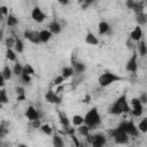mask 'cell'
<instances>
[{
  "label": "cell",
  "mask_w": 147,
  "mask_h": 147,
  "mask_svg": "<svg viewBox=\"0 0 147 147\" xmlns=\"http://www.w3.org/2000/svg\"><path fill=\"white\" fill-rule=\"evenodd\" d=\"M130 111H131V108L129 106L126 94H122L113 103V106L109 109V113L111 115H122V114H126V113H130Z\"/></svg>",
  "instance_id": "obj_1"
},
{
  "label": "cell",
  "mask_w": 147,
  "mask_h": 147,
  "mask_svg": "<svg viewBox=\"0 0 147 147\" xmlns=\"http://www.w3.org/2000/svg\"><path fill=\"white\" fill-rule=\"evenodd\" d=\"M100 123H101V116H100L98 109L95 107H93L84 116V124L87 125L90 129H92V127L98 126Z\"/></svg>",
  "instance_id": "obj_2"
},
{
  "label": "cell",
  "mask_w": 147,
  "mask_h": 147,
  "mask_svg": "<svg viewBox=\"0 0 147 147\" xmlns=\"http://www.w3.org/2000/svg\"><path fill=\"white\" fill-rule=\"evenodd\" d=\"M119 80H123V78H122L121 76H118V75H116V74H114V72H109V71L102 74V75L98 78V83H99V85L102 86V87L109 86V85H111L113 83H116V82H119Z\"/></svg>",
  "instance_id": "obj_3"
},
{
  "label": "cell",
  "mask_w": 147,
  "mask_h": 147,
  "mask_svg": "<svg viewBox=\"0 0 147 147\" xmlns=\"http://www.w3.org/2000/svg\"><path fill=\"white\" fill-rule=\"evenodd\" d=\"M110 133H111V137H113V139H114V141L116 144H118V145H125V144L129 142V134L121 126H117Z\"/></svg>",
  "instance_id": "obj_4"
},
{
  "label": "cell",
  "mask_w": 147,
  "mask_h": 147,
  "mask_svg": "<svg viewBox=\"0 0 147 147\" xmlns=\"http://www.w3.org/2000/svg\"><path fill=\"white\" fill-rule=\"evenodd\" d=\"M119 126L129 134V137H137L139 134V130L138 126L134 125L133 121H124L119 124Z\"/></svg>",
  "instance_id": "obj_5"
},
{
  "label": "cell",
  "mask_w": 147,
  "mask_h": 147,
  "mask_svg": "<svg viewBox=\"0 0 147 147\" xmlns=\"http://www.w3.org/2000/svg\"><path fill=\"white\" fill-rule=\"evenodd\" d=\"M125 69H126V71H130L132 74L137 72V70H138V54H137V51H133L131 57L126 62Z\"/></svg>",
  "instance_id": "obj_6"
},
{
  "label": "cell",
  "mask_w": 147,
  "mask_h": 147,
  "mask_svg": "<svg viewBox=\"0 0 147 147\" xmlns=\"http://www.w3.org/2000/svg\"><path fill=\"white\" fill-rule=\"evenodd\" d=\"M131 106H132V108H131V111H130V113H131L134 117H139V116L142 115V113H144V106H142V103L139 101L138 98H133V99L131 100Z\"/></svg>",
  "instance_id": "obj_7"
},
{
  "label": "cell",
  "mask_w": 147,
  "mask_h": 147,
  "mask_svg": "<svg viewBox=\"0 0 147 147\" xmlns=\"http://www.w3.org/2000/svg\"><path fill=\"white\" fill-rule=\"evenodd\" d=\"M31 17L37 23H42L45 21V18H46V15L39 7H34L32 9V11H31Z\"/></svg>",
  "instance_id": "obj_8"
},
{
  "label": "cell",
  "mask_w": 147,
  "mask_h": 147,
  "mask_svg": "<svg viewBox=\"0 0 147 147\" xmlns=\"http://www.w3.org/2000/svg\"><path fill=\"white\" fill-rule=\"evenodd\" d=\"M45 99L47 102L49 103H53V105H59L61 102V98L57 95V93L53 90H48L45 94Z\"/></svg>",
  "instance_id": "obj_9"
},
{
  "label": "cell",
  "mask_w": 147,
  "mask_h": 147,
  "mask_svg": "<svg viewBox=\"0 0 147 147\" xmlns=\"http://www.w3.org/2000/svg\"><path fill=\"white\" fill-rule=\"evenodd\" d=\"M24 38L31 41L32 44H39L40 38H39V32L32 31V30H25L24 31Z\"/></svg>",
  "instance_id": "obj_10"
},
{
  "label": "cell",
  "mask_w": 147,
  "mask_h": 147,
  "mask_svg": "<svg viewBox=\"0 0 147 147\" xmlns=\"http://www.w3.org/2000/svg\"><path fill=\"white\" fill-rule=\"evenodd\" d=\"M25 117L30 121V122H33V121H37L39 119V111L33 107V106H29L25 110Z\"/></svg>",
  "instance_id": "obj_11"
},
{
  "label": "cell",
  "mask_w": 147,
  "mask_h": 147,
  "mask_svg": "<svg viewBox=\"0 0 147 147\" xmlns=\"http://www.w3.org/2000/svg\"><path fill=\"white\" fill-rule=\"evenodd\" d=\"M126 6H127L129 9H132V10L136 11L137 14L144 11V3H142V2L133 1V0H129V1H126Z\"/></svg>",
  "instance_id": "obj_12"
},
{
  "label": "cell",
  "mask_w": 147,
  "mask_h": 147,
  "mask_svg": "<svg viewBox=\"0 0 147 147\" xmlns=\"http://www.w3.org/2000/svg\"><path fill=\"white\" fill-rule=\"evenodd\" d=\"M130 39L133 41H138V42L142 39V30H141L140 25L134 26V29L130 32Z\"/></svg>",
  "instance_id": "obj_13"
},
{
  "label": "cell",
  "mask_w": 147,
  "mask_h": 147,
  "mask_svg": "<svg viewBox=\"0 0 147 147\" xmlns=\"http://www.w3.org/2000/svg\"><path fill=\"white\" fill-rule=\"evenodd\" d=\"M107 140H106V137L102 136V134H94V140L93 142L91 144L92 147H105Z\"/></svg>",
  "instance_id": "obj_14"
},
{
  "label": "cell",
  "mask_w": 147,
  "mask_h": 147,
  "mask_svg": "<svg viewBox=\"0 0 147 147\" xmlns=\"http://www.w3.org/2000/svg\"><path fill=\"white\" fill-rule=\"evenodd\" d=\"M71 67L74 68V70H75L76 74H83L86 70V65L83 62L77 61V60H74V59H72V62H71Z\"/></svg>",
  "instance_id": "obj_15"
},
{
  "label": "cell",
  "mask_w": 147,
  "mask_h": 147,
  "mask_svg": "<svg viewBox=\"0 0 147 147\" xmlns=\"http://www.w3.org/2000/svg\"><path fill=\"white\" fill-rule=\"evenodd\" d=\"M85 42H86L87 45L96 46V45L99 44V40H98V38H96L91 31H88V32L86 33V37H85Z\"/></svg>",
  "instance_id": "obj_16"
},
{
  "label": "cell",
  "mask_w": 147,
  "mask_h": 147,
  "mask_svg": "<svg viewBox=\"0 0 147 147\" xmlns=\"http://www.w3.org/2000/svg\"><path fill=\"white\" fill-rule=\"evenodd\" d=\"M48 30L52 32V34H57L61 32V25L57 21H52L48 25Z\"/></svg>",
  "instance_id": "obj_17"
},
{
  "label": "cell",
  "mask_w": 147,
  "mask_h": 147,
  "mask_svg": "<svg viewBox=\"0 0 147 147\" xmlns=\"http://www.w3.org/2000/svg\"><path fill=\"white\" fill-rule=\"evenodd\" d=\"M98 31H99V34H106V33H109L110 31V26L107 22H100L99 25H98Z\"/></svg>",
  "instance_id": "obj_18"
},
{
  "label": "cell",
  "mask_w": 147,
  "mask_h": 147,
  "mask_svg": "<svg viewBox=\"0 0 147 147\" xmlns=\"http://www.w3.org/2000/svg\"><path fill=\"white\" fill-rule=\"evenodd\" d=\"M39 38H40V42H47L52 38V32L49 30H41L39 32Z\"/></svg>",
  "instance_id": "obj_19"
},
{
  "label": "cell",
  "mask_w": 147,
  "mask_h": 147,
  "mask_svg": "<svg viewBox=\"0 0 147 147\" xmlns=\"http://www.w3.org/2000/svg\"><path fill=\"white\" fill-rule=\"evenodd\" d=\"M1 76L5 78V80H9L13 76V69H10V67L7 64L3 67L2 71H1Z\"/></svg>",
  "instance_id": "obj_20"
},
{
  "label": "cell",
  "mask_w": 147,
  "mask_h": 147,
  "mask_svg": "<svg viewBox=\"0 0 147 147\" xmlns=\"http://www.w3.org/2000/svg\"><path fill=\"white\" fill-rule=\"evenodd\" d=\"M6 24L9 26V28H14L18 24V20L13 15V14H9L7 17H6Z\"/></svg>",
  "instance_id": "obj_21"
},
{
  "label": "cell",
  "mask_w": 147,
  "mask_h": 147,
  "mask_svg": "<svg viewBox=\"0 0 147 147\" xmlns=\"http://www.w3.org/2000/svg\"><path fill=\"white\" fill-rule=\"evenodd\" d=\"M9 131V123L6 122V121H1V124H0V137L3 138Z\"/></svg>",
  "instance_id": "obj_22"
},
{
  "label": "cell",
  "mask_w": 147,
  "mask_h": 147,
  "mask_svg": "<svg viewBox=\"0 0 147 147\" xmlns=\"http://www.w3.org/2000/svg\"><path fill=\"white\" fill-rule=\"evenodd\" d=\"M138 53H139L141 56L147 55V45H146V42H145L144 39H141V40L139 41V44H138Z\"/></svg>",
  "instance_id": "obj_23"
},
{
  "label": "cell",
  "mask_w": 147,
  "mask_h": 147,
  "mask_svg": "<svg viewBox=\"0 0 147 147\" xmlns=\"http://www.w3.org/2000/svg\"><path fill=\"white\" fill-rule=\"evenodd\" d=\"M59 119H60V123L64 126V129H68L69 127V125H70V122H69V119H68V117H67V115L65 114H63V113H59Z\"/></svg>",
  "instance_id": "obj_24"
},
{
  "label": "cell",
  "mask_w": 147,
  "mask_h": 147,
  "mask_svg": "<svg viewBox=\"0 0 147 147\" xmlns=\"http://www.w3.org/2000/svg\"><path fill=\"white\" fill-rule=\"evenodd\" d=\"M74 72H75V70H74L72 67H65V68L62 69V74H61V75L63 76L64 79H67V78L71 77V76L74 75Z\"/></svg>",
  "instance_id": "obj_25"
},
{
  "label": "cell",
  "mask_w": 147,
  "mask_h": 147,
  "mask_svg": "<svg viewBox=\"0 0 147 147\" xmlns=\"http://www.w3.org/2000/svg\"><path fill=\"white\" fill-rule=\"evenodd\" d=\"M71 123L75 126H80V125L84 124V117L80 116V115H74V117L71 119Z\"/></svg>",
  "instance_id": "obj_26"
},
{
  "label": "cell",
  "mask_w": 147,
  "mask_h": 147,
  "mask_svg": "<svg viewBox=\"0 0 147 147\" xmlns=\"http://www.w3.org/2000/svg\"><path fill=\"white\" fill-rule=\"evenodd\" d=\"M13 74L16 75V76H20V77L23 74V65L20 62H15L14 68H13Z\"/></svg>",
  "instance_id": "obj_27"
},
{
  "label": "cell",
  "mask_w": 147,
  "mask_h": 147,
  "mask_svg": "<svg viewBox=\"0 0 147 147\" xmlns=\"http://www.w3.org/2000/svg\"><path fill=\"white\" fill-rule=\"evenodd\" d=\"M53 146H54V147H63V146H64L63 139H62L59 134H55V136L53 137Z\"/></svg>",
  "instance_id": "obj_28"
},
{
  "label": "cell",
  "mask_w": 147,
  "mask_h": 147,
  "mask_svg": "<svg viewBox=\"0 0 147 147\" xmlns=\"http://www.w3.org/2000/svg\"><path fill=\"white\" fill-rule=\"evenodd\" d=\"M6 57H7V60H9L11 62H17V60H16V52L14 49H7L6 51Z\"/></svg>",
  "instance_id": "obj_29"
},
{
  "label": "cell",
  "mask_w": 147,
  "mask_h": 147,
  "mask_svg": "<svg viewBox=\"0 0 147 147\" xmlns=\"http://www.w3.org/2000/svg\"><path fill=\"white\" fill-rule=\"evenodd\" d=\"M136 20H137L138 24H140V25H144V24H146V23H147V16H146V14H145L144 11H142V13L137 14Z\"/></svg>",
  "instance_id": "obj_30"
},
{
  "label": "cell",
  "mask_w": 147,
  "mask_h": 147,
  "mask_svg": "<svg viewBox=\"0 0 147 147\" xmlns=\"http://www.w3.org/2000/svg\"><path fill=\"white\" fill-rule=\"evenodd\" d=\"M138 130H139V132H142V133L147 132V117H145L140 121V123L138 124Z\"/></svg>",
  "instance_id": "obj_31"
},
{
  "label": "cell",
  "mask_w": 147,
  "mask_h": 147,
  "mask_svg": "<svg viewBox=\"0 0 147 147\" xmlns=\"http://www.w3.org/2000/svg\"><path fill=\"white\" fill-rule=\"evenodd\" d=\"M15 42H16V39H14V38H11V37H7L6 40H5V45H6L7 49H14Z\"/></svg>",
  "instance_id": "obj_32"
},
{
  "label": "cell",
  "mask_w": 147,
  "mask_h": 147,
  "mask_svg": "<svg viewBox=\"0 0 147 147\" xmlns=\"http://www.w3.org/2000/svg\"><path fill=\"white\" fill-rule=\"evenodd\" d=\"M90 130H91V129H90L87 125H85V124L78 126V132H79V134H82V136H84V137H87V136L90 134Z\"/></svg>",
  "instance_id": "obj_33"
},
{
  "label": "cell",
  "mask_w": 147,
  "mask_h": 147,
  "mask_svg": "<svg viewBox=\"0 0 147 147\" xmlns=\"http://www.w3.org/2000/svg\"><path fill=\"white\" fill-rule=\"evenodd\" d=\"M24 49V45H23V41L21 39H16V42H15V47H14V51L16 53H22Z\"/></svg>",
  "instance_id": "obj_34"
},
{
  "label": "cell",
  "mask_w": 147,
  "mask_h": 147,
  "mask_svg": "<svg viewBox=\"0 0 147 147\" xmlns=\"http://www.w3.org/2000/svg\"><path fill=\"white\" fill-rule=\"evenodd\" d=\"M8 101H9V99L7 96V93H6L5 88H2L0 91V103L1 105H6V103H8Z\"/></svg>",
  "instance_id": "obj_35"
},
{
  "label": "cell",
  "mask_w": 147,
  "mask_h": 147,
  "mask_svg": "<svg viewBox=\"0 0 147 147\" xmlns=\"http://www.w3.org/2000/svg\"><path fill=\"white\" fill-rule=\"evenodd\" d=\"M40 130H41L42 133H45L46 136H51V134L53 133V129H52L51 125H48V124H42V125L40 126Z\"/></svg>",
  "instance_id": "obj_36"
},
{
  "label": "cell",
  "mask_w": 147,
  "mask_h": 147,
  "mask_svg": "<svg viewBox=\"0 0 147 147\" xmlns=\"http://www.w3.org/2000/svg\"><path fill=\"white\" fill-rule=\"evenodd\" d=\"M23 74H26V75H34V69L32 68L31 64H25L23 65Z\"/></svg>",
  "instance_id": "obj_37"
},
{
  "label": "cell",
  "mask_w": 147,
  "mask_h": 147,
  "mask_svg": "<svg viewBox=\"0 0 147 147\" xmlns=\"http://www.w3.org/2000/svg\"><path fill=\"white\" fill-rule=\"evenodd\" d=\"M64 78H63V76L62 75H60V76H56L55 77V79L53 80V85H55V86H61L63 83H64Z\"/></svg>",
  "instance_id": "obj_38"
},
{
  "label": "cell",
  "mask_w": 147,
  "mask_h": 147,
  "mask_svg": "<svg viewBox=\"0 0 147 147\" xmlns=\"http://www.w3.org/2000/svg\"><path fill=\"white\" fill-rule=\"evenodd\" d=\"M138 99H139V101L142 103V106H144V105H147V93H145V92L141 93Z\"/></svg>",
  "instance_id": "obj_39"
},
{
  "label": "cell",
  "mask_w": 147,
  "mask_h": 147,
  "mask_svg": "<svg viewBox=\"0 0 147 147\" xmlns=\"http://www.w3.org/2000/svg\"><path fill=\"white\" fill-rule=\"evenodd\" d=\"M21 79H22L24 83L28 84V83L31 82V76H30V75H26V74H22V75H21Z\"/></svg>",
  "instance_id": "obj_40"
},
{
  "label": "cell",
  "mask_w": 147,
  "mask_h": 147,
  "mask_svg": "<svg viewBox=\"0 0 147 147\" xmlns=\"http://www.w3.org/2000/svg\"><path fill=\"white\" fill-rule=\"evenodd\" d=\"M0 11H1V15H2V16H6V17H7V16L9 15L8 8H7L6 6H1V7H0Z\"/></svg>",
  "instance_id": "obj_41"
},
{
  "label": "cell",
  "mask_w": 147,
  "mask_h": 147,
  "mask_svg": "<svg viewBox=\"0 0 147 147\" xmlns=\"http://www.w3.org/2000/svg\"><path fill=\"white\" fill-rule=\"evenodd\" d=\"M16 93H17V95H25V92H24L23 87H17L16 88Z\"/></svg>",
  "instance_id": "obj_42"
},
{
  "label": "cell",
  "mask_w": 147,
  "mask_h": 147,
  "mask_svg": "<svg viewBox=\"0 0 147 147\" xmlns=\"http://www.w3.org/2000/svg\"><path fill=\"white\" fill-rule=\"evenodd\" d=\"M93 140H94V134H91V133H90V134L86 137V141H87V142L91 145V144L93 142Z\"/></svg>",
  "instance_id": "obj_43"
},
{
  "label": "cell",
  "mask_w": 147,
  "mask_h": 147,
  "mask_svg": "<svg viewBox=\"0 0 147 147\" xmlns=\"http://www.w3.org/2000/svg\"><path fill=\"white\" fill-rule=\"evenodd\" d=\"M71 138H72V141H74V144H75V147H79V146H80V142L78 141V139H77L75 136H71Z\"/></svg>",
  "instance_id": "obj_44"
},
{
  "label": "cell",
  "mask_w": 147,
  "mask_h": 147,
  "mask_svg": "<svg viewBox=\"0 0 147 147\" xmlns=\"http://www.w3.org/2000/svg\"><path fill=\"white\" fill-rule=\"evenodd\" d=\"M92 3V1H87V0H85V1H83V5H82V7H83V9H85V8H87Z\"/></svg>",
  "instance_id": "obj_45"
},
{
  "label": "cell",
  "mask_w": 147,
  "mask_h": 147,
  "mask_svg": "<svg viewBox=\"0 0 147 147\" xmlns=\"http://www.w3.org/2000/svg\"><path fill=\"white\" fill-rule=\"evenodd\" d=\"M32 125H33V127H40V126H41V125H40V119L33 121V122H32Z\"/></svg>",
  "instance_id": "obj_46"
},
{
  "label": "cell",
  "mask_w": 147,
  "mask_h": 147,
  "mask_svg": "<svg viewBox=\"0 0 147 147\" xmlns=\"http://www.w3.org/2000/svg\"><path fill=\"white\" fill-rule=\"evenodd\" d=\"M26 96L25 95H17V101H25Z\"/></svg>",
  "instance_id": "obj_47"
},
{
  "label": "cell",
  "mask_w": 147,
  "mask_h": 147,
  "mask_svg": "<svg viewBox=\"0 0 147 147\" xmlns=\"http://www.w3.org/2000/svg\"><path fill=\"white\" fill-rule=\"evenodd\" d=\"M0 86H1V87H3V86H5V78H3L2 76L0 77Z\"/></svg>",
  "instance_id": "obj_48"
},
{
  "label": "cell",
  "mask_w": 147,
  "mask_h": 147,
  "mask_svg": "<svg viewBox=\"0 0 147 147\" xmlns=\"http://www.w3.org/2000/svg\"><path fill=\"white\" fill-rule=\"evenodd\" d=\"M88 100H90V96H86V99H84L83 101H84V102H88Z\"/></svg>",
  "instance_id": "obj_49"
},
{
  "label": "cell",
  "mask_w": 147,
  "mask_h": 147,
  "mask_svg": "<svg viewBox=\"0 0 147 147\" xmlns=\"http://www.w3.org/2000/svg\"><path fill=\"white\" fill-rule=\"evenodd\" d=\"M17 147H28V146H26V145H24V144H20Z\"/></svg>",
  "instance_id": "obj_50"
},
{
  "label": "cell",
  "mask_w": 147,
  "mask_h": 147,
  "mask_svg": "<svg viewBox=\"0 0 147 147\" xmlns=\"http://www.w3.org/2000/svg\"><path fill=\"white\" fill-rule=\"evenodd\" d=\"M60 3H62V5H67L68 1H60Z\"/></svg>",
  "instance_id": "obj_51"
},
{
  "label": "cell",
  "mask_w": 147,
  "mask_h": 147,
  "mask_svg": "<svg viewBox=\"0 0 147 147\" xmlns=\"http://www.w3.org/2000/svg\"><path fill=\"white\" fill-rule=\"evenodd\" d=\"M79 147H85V146H83V145H80V146H79Z\"/></svg>",
  "instance_id": "obj_52"
},
{
  "label": "cell",
  "mask_w": 147,
  "mask_h": 147,
  "mask_svg": "<svg viewBox=\"0 0 147 147\" xmlns=\"http://www.w3.org/2000/svg\"><path fill=\"white\" fill-rule=\"evenodd\" d=\"M146 16H147V14H146Z\"/></svg>",
  "instance_id": "obj_53"
}]
</instances>
